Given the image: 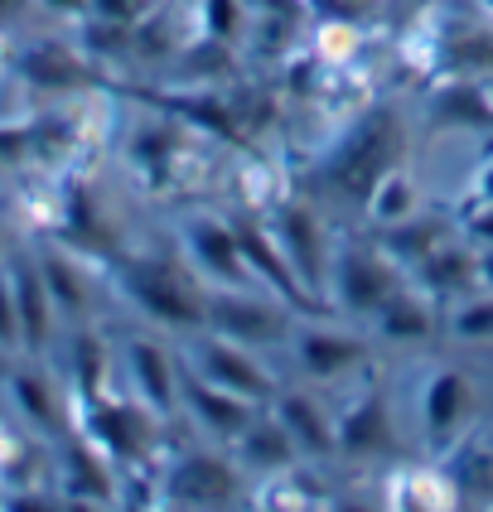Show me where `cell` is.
Wrapping results in <instances>:
<instances>
[{
    "label": "cell",
    "mask_w": 493,
    "mask_h": 512,
    "mask_svg": "<svg viewBox=\"0 0 493 512\" xmlns=\"http://www.w3.org/2000/svg\"><path fill=\"white\" fill-rule=\"evenodd\" d=\"M392 155H397V121H392V112L368 116L339 145V155H334V184L344 194H353V199H368L377 189V179L392 170Z\"/></svg>",
    "instance_id": "obj_1"
},
{
    "label": "cell",
    "mask_w": 493,
    "mask_h": 512,
    "mask_svg": "<svg viewBox=\"0 0 493 512\" xmlns=\"http://www.w3.org/2000/svg\"><path fill=\"white\" fill-rule=\"evenodd\" d=\"M10 285H15V310H20V339L29 348H39L54 329V295L39 276V266H29V261L10 266Z\"/></svg>",
    "instance_id": "obj_2"
},
{
    "label": "cell",
    "mask_w": 493,
    "mask_h": 512,
    "mask_svg": "<svg viewBox=\"0 0 493 512\" xmlns=\"http://www.w3.org/2000/svg\"><path fill=\"white\" fill-rule=\"evenodd\" d=\"M339 295H344L348 310H382L392 300V276L377 256L348 252L339 261Z\"/></svg>",
    "instance_id": "obj_3"
},
{
    "label": "cell",
    "mask_w": 493,
    "mask_h": 512,
    "mask_svg": "<svg viewBox=\"0 0 493 512\" xmlns=\"http://www.w3.org/2000/svg\"><path fill=\"white\" fill-rule=\"evenodd\" d=\"M199 363H203V377H208V382L228 387L237 397H247V401L266 397V372H261L247 353H237L232 343H203Z\"/></svg>",
    "instance_id": "obj_4"
},
{
    "label": "cell",
    "mask_w": 493,
    "mask_h": 512,
    "mask_svg": "<svg viewBox=\"0 0 493 512\" xmlns=\"http://www.w3.org/2000/svg\"><path fill=\"white\" fill-rule=\"evenodd\" d=\"M179 493L194 503V508H223L232 493H237V474H232L223 459H184L179 464Z\"/></svg>",
    "instance_id": "obj_5"
},
{
    "label": "cell",
    "mask_w": 493,
    "mask_h": 512,
    "mask_svg": "<svg viewBox=\"0 0 493 512\" xmlns=\"http://www.w3.org/2000/svg\"><path fill=\"white\" fill-rule=\"evenodd\" d=\"M189 247L199 256L208 271H218V276H228V281H242L247 276V256L237 247V232L223 228V223H213V218H203L189 228Z\"/></svg>",
    "instance_id": "obj_6"
},
{
    "label": "cell",
    "mask_w": 493,
    "mask_h": 512,
    "mask_svg": "<svg viewBox=\"0 0 493 512\" xmlns=\"http://www.w3.org/2000/svg\"><path fill=\"white\" fill-rule=\"evenodd\" d=\"M20 73L39 87H78L83 83V58L73 54L68 44H58V39H39L34 49H25Z\"/></svg>",
    "instance_id": "obj_7"
},
{
    "label": "cell",
    "mask_w": 493,
    "mask_h": 512,
    "mask_svg": "<svg viewBox=\"0 0 493 512\" xmlns=\"http://www.w3.org/2000/svg\"><path fill=\"white\" fill-rule=\"evenodd\" d=\"M131 290H136V300H141L145 310L155 314V319H165V324L199 319L194 300L184 295V285L174 281V276H165V271H136V276H131Z\"/></svg>",
    "instance_id": "obj_8"
},
{
    "label": "cell",
    "mask_w": 493,
    "mask_h": 512,
    "mask_svg": "<svg viewBox=\"0 0 493 512\" xmlns=\"http://www.w3.org/2000/svg\"><path fill=\"white\" fill-rule=\"evenodd\" d=\"M189 401H194V411H199L203 421L213 430H223V435H242L247 421H252V411H247V397H237L228 387H218V382H189Z\"/></svg>",
    "instance_id": "obj_9"
},
{
    "label": "cell",
    "mask_w": 493,
    "mask_h": 512,
    "mask_svg": "<svg viewBox=\"0 0 493 512\" xmlns=\"http://www.w3.org/2000/svg\"><path fill=\"white\" fill-rule=\"evenodd\" d=\"M281 426L290 430V440H295V445H305V450H315V455H329V450L339 445V430L319 416L315 401H305V397L281 401Z\"/></svg>",
    "instance_id": "obj_10"
},
{
    "label": "cell",
    "mask_w": 493,
    "mask_h": 512,
    "mask_svg": "<svg viewBox=\"0 0 493 512\" xmlns=\"http://www.w3.org/2000/svg\"><path fill=\"white\" fill-rule=\"evenodd\" d=\"M339 445L353 450V455H377V450H387V445H392V435H387V411L377 406V397L358 401V406L344 416V426H339Z\"/></svg>",
    "instance_id": "obj_11"
},
{
    "label": "cell",
    "mask_w": 493,
    "mask_h": 512,
    "mask_svg": "<svg viewBox=\"0 0 493 512\" xmlns=\"http://www.w3.org/2000/svg\"><path fill=\"white\" fill-rule=\"evenodd\" d=\"M281 252L290 266H305V281H319V228L305 208H290L286 223H281Z\"/></svg>",
    "instance_id": "obj_12"
},
{
    "label": "cell",
    "mask_w": 493,
    "mask_h": 512,
    "mask_svg": "<svg viewBox=\"0 0 493 512\" xmlns=\"http://www.w3.org/2000/svg\"><path fill=\"white\" fill-rule=\"evenodd\" d=\"M358 343L353 339H339V334H300V363L315 372V377H334L358 363Z\"/></svg>",
    "instance_id": "obj_13"
},
{
    "label": "cell",
    "mask_w": 493,
    "mask_h": 512,
    "mask_svg": "<svg viewBox=\"0 0 493 512\" xmlns=\"http://www.w3.org/2000/svg\"><path fill=\"white\" fill-rule=\"evenodd\" d=\"M464 401H469V382L460 372H440L431 382V392H426V426H431V435L455 430V421L464 416Z\"/></svg>",
    "instance_id": "obj_14"
},
{
    "label": "cell",
    "mask_w": 493,
    "mask_h": 512,
    "mask_svg": "<svg viewBox=\"0 0 493 512\" xmlns=\"http://www.w3.org/2000/svg\"><path fill=\"white\" fill-rule=\"evenodd\" d=\"M368 203H373V213L382 218V223H406L411 213H416V184H411V174L402 170V165H392V170L377 179V189L368 194Z\"/></svg>",
    "instance_id": "obj_15"
},
{
    "label": "cell",
    "mask_w": 493,
    "mask_h": 512,
    "mask_svg": "<svg viewBox=\"0 0 493 512\" xmlns=\"http://www.w3.org/2000/svg\"><path fill=\"white\" fill-rule=\"evenodd\" d=\"M237 247H242V256H247V271H252V266H257L261 276H266V281L271 285H281V290H286V295H300V290H295V281H290L286 271V256L276 252V247H271V242H266V232H257L252 228V223H237Z\"/></svg>",
    "instance_id": "obj_16"
},
{
    "label": "cell",
    "mask_w": 493,
    "mask_h": 512,
    "mask_svg": "<svg viewBox=\"0 0 493 512\" xmlns=\"http://www.w3.org/2000/svg\"><path fill=\"white\" fill-rule=\"evenodd\" d=\"M242 455L252 459V464H261V469H281L295 455V440H290V430L281 421L252 426V430H242Z\"/></svg>",
    "instance_id": "obj_17"
},
{
    "label": "cell",
    "mask_w": 493,
    "mask_h": 512,
    "mask_svg": "<svg viewBox=\"0 0 493 512\" xmlns=\"http://www.w3.org/2000/svg\"><path fill=\"white\" fill-rule=\"evenodd\" d=\"M131 372H136V382L145 387V397L150 406H170V368H165V353L155 348V343H131Z\"/></svg>",
    "instance_id": "obj_18"
},
{
    "label": "cell",
    "mask_w": 493,
    "mask_h": 512,
    "mask_svg": "<svg viewBox=\"0 0 493 512\" xmlns=\"http://www.w3.org/2000/svg\"><path fill=\"white\" fill-rule=\"evenodd\" d=\"M10 392H15V406L25 411L34 426H54V392H49V382L39 372H15Z\"/></svg>",
    "instance_id": "obj_19"
},
{
    "label": "cell",
    "mask_w": 493,
    "mask_h": 512,
    "mask_svg": "<svg viewBox=\"0 0 493 512\" xmlns=\"http://www.w3.org/2000/svg\"><path fill=\"white\" fill-rule=\"evenodd\" d=\"M377 314H382V329H387V334H397V339H416V334H426V329H431V314H426V305L402 300V295H392V300H387Z\"/></svg>",
    "instance_id": "obj_20"
},
{
    "label": "cell",
    "mask_w": 493,
    "mask_h": 512,
    "mask_svg": "<svg viewBox=\"0 0 493 512\" xmlns=\"http://www.w3.org/2000/svg\"><path fill=\"white\" fill-rule=\"evenodd\" d=\"M218 324L232 329V334H247V339H266V334H276V314L271 310H257V305H218Z\"/></svg>",
    "instance_id": "obj_21"
},
{
    "label": "cell",
    "mask_w": 493,
    "mask_h": 512,
    "mask_svg": "<svg viewBox=\"0 0 493 512\" xmlns=\"http://www.w3.org/2000/svg\"><path fill=\"white\" fill-rule=\"evenodd\" d=\"M39 276H44V285H49L54 305H68V310L83 305V281H78V271H73L63 256H44V261H39Z\"/></svg>",
    "instance_id": "obj_22"
},
{
    "label": "cell",
    "mask_w": 493,
    "mask_h": 512,
    "mask_svg": "<svg viewBox=\"0 0 493 512\" xmlns=\"http://www.w3.org/2000/svg\"><path fill=\"white\" fill-rule=\"evenodd\" d=\"M20 339V310H15V285H10V271H0V353L15 348Z\"/></svg>",
    "instance_id": "obj_23"
},
{
    "label": "cell",
    "mask_w": 493,
    "mask_h": 512,
    "mask_svg": "<svg viewBox=\"0 0 493 512\" xmlns=\"http://www.w3.org/2000/svg\"><path fill=\"white\" fill-rule=\"evenodd\" d=\"M315 44H319V54L324 58H348L353 54V44H358V29L353 25H319V34H315Z\"/></svg>",
    "instance_id": "obj_24"
},
{
    "label": "cell",
    "mask_w": 493,
    "mask_h": 512,
    "mask_svg": "<svg viewBox=\"0 0 493 512\" xmlns=\"http://www.w3.org/2000/svg\"><path fill=\"white\" fill-rule=\"evenodd\" d=\"M455 329H460V334H469V339H479V334H493V300H484V305H469V310H460V319H455Z\"/></svg>",
    "instance_id": "obj_25"
},
{
    "label": "cell",
    "mask_w": 493,
    "mask_h": 512,
    "mask_svg": "<svg viewBox=\"0 0 493 512\" xmlns=\"http://www.w3.org/2000/svg\"><path fill=\"white\" fill-rule=\"evenodd\" d=\"M426 271H431V281L435 285H455V281H464V271H469V261H464V256H431V266H426Z\"/></svg>",
    "instance_id": "obj_26"
},
{
    "label": "cell",
    "mask_w": 493,
    "mask_h": 512,
    "mask_svg": "<svg viewBox=\"0 0 493 512\" xmlns=\"http://www.w3.org/2000/svg\"><path fill=\"white\" fill-rule=\"evenodd\" d=\"M34 5H44L49 15H63V20H83L87 15V0H34Z\"/></svg>",
    "instance_id": "obj_27"
},
{
    "label": "cell",
    "mask_w": 493,
    "mask_h": 512,
    "mask_svg": "<svg viewBox=\"0 0 493 512\" xmlns=\"http://www.w3.org/2000/svg\"><path fill=\"white\" fill-rule=\"evenodd\" d=\"M10 512H54V508H49V503H39V498H15Z\"/></svg>",
    "instance_id": "obj_28"
},
{
    "label": "cell",
    "mask_w": 493,
    "mask_h": 512,
    "mask_svg": "<svg viewBox=\"0 0 493 512\" xmlns=\"http://www.w3.org/2000/svg\"><path fill=\"white\" fill-rule=\"evenodd\" d=\"M25 5H29V0H0V25H5V20H15Z\"/></svg>",
    "instance_id": "obj_29"
},
{
    "label": "cell",
    "mask_w": 493,
    "mask_h": 512,
    "mask_svg": "<svg viewBox=\"0 0 493 512\" xmlns=\"http://www.w3.org/2000/svg\"><path fill=\"white\" fill-rule=\"evenodd\" d=\"M334 512H377L373 503H358V498H344V503H334Z\"/></svg>",
    "instance_id": "obj_30"
},
{
    "label": "cell",
    "mask_w": 493,
    "mask_h": 512,
    "mask_svg": "<svg viewBox=\"0 0 493 512\" xmlns=\"http://www.w3.org/2000/svg\"><path fill=\"white\" fill-rule=\"evenodd\" d=\"M479 92H484V107H489V116H493V78L484 87H479Z\"/></svg>",
    "instance_id": "obj_31"
},
{
    "label": "cell",
    "mask_w": 493,
    "mask_h": 512,
    "mask_svg": "<svg viewBox=\"0 0 493 512\" xmlns=\"http://www.w3.org/2000/svg\"><path fill=\"white\" fill-rule=\"evenodd\" d=\"M479 5H484V15H489V20H493V0H479Z\"/></svg>",
    "instance_id": "obj_32"
},
{
    "label": "cell",
    "mask_w": 493,
    "mask_h": 512,
    "mask_svg": "<svg viewBox=\"0 0 493 512\" xmlns=\"http://www.w3.org/2000/svg\"><path fill=\"white\" fill-rule=\"evenodd\" d=\"M484 271H489V276H493V256H489V261H484Z\"/></svg>",
    "instance_id": "obj_33"
},
{
    "label": "cell",
    "mask_w": 493,
    "mask_h": 512,
    "mask_svg": "<svg viewBox=\"0 0 493 512\" xmlns=\"http://www.w3.org/2000/svg\"><path fill=\"white\" fill-rule=\"evenodd\" d=\"M0 372H5V363H0Z\"/></svg>",
    "instance_id": "obj_34"
}]
</instances>
